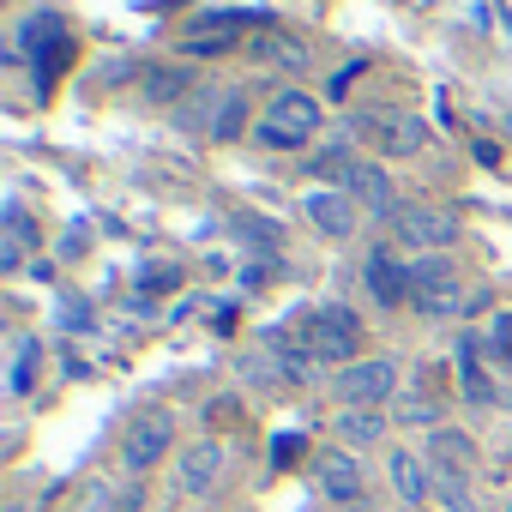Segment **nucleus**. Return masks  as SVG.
Instances as JSON below:
<instances>
[{"label":"nucleus","instance_id":"16","mask_svg":"<svg viewBox=\"0 0 512 512\" xmlns=\"http://www.w3.org/2000/svg\"><path fill=\"white\" fill-rule=\"evenodd\" d=\"M332 434L344 440V452H356V446H374V440H386V416H380V410H338Z\"/></svg>","mask_w":512,"mask_h":512},{"label":"nucleus","instance_id":"2","mask_svg":"<svg viewBox=\"0 0 512 512\" xmlns=\"http://www.w3.org/2000/svg\"><path fill=\"white\" fill-rule=\"evenodd\" d=\"M296 338L320 356V362H338V368H350V362H362V320L350 314V308H314L302 326H296Z\"/></svg>","mask_w":512,"mask_h":512},{"label":"nucleus","instance_id":"8","mask_svg":"<svg viewBox=\"0 0 512 512\" xmlns=\"http://www.w3.org/2000/svg\"><path fill=\"white\" fill-rule=\"evenodd\" d=\"M350 199H356V211H368V217H398L404 205H398V187H392V175H386V163H368V157H356V169L338 181Z\"/></svg>","mask_w":512,"mask_h":512},{"label":"nucleus","instance_id":"12","mask_svg":"<svg viewBox=\"0 0 512 512\" xmlns=\"http://www.w3.org/2000/svg\"><path fill=\"white\" fill-rule=\"evenodd\" d=\"M362 278H368V296H374L380 308H404V302H410V266H398V260H392V253H386V241L368 253Z\"/></svg>","mask_w":512,"mask_h":512},{"label":"nucleus","instance_id":"22","mask_svg":"<svg viewBox=\"0 0 512 512\" xmlns=\"http://www.w3.org/2000/svg\"><path fill=\"white\" fill-rule=\"evenodd\" d=\"M37 356H43V350H37V338H25V344H19V362H13V392H31V374H37Z\"/></svg>","mask_w":512,"mask_h":512},{"label":"nucleus","instance_id":"15","mask_svg":"<svg viewBox=\"0 0 512 512\" xmlns=\"http://www.w3.org/2000/svg\"><path fill=\"white\" fill-rule=\"evenodd\" d=\"M193 85H199L193 61H175V67H145V73H139V97H145V103H175V97H193Z\"/></svg>","mask_w":512,"mask_h":512},{"label":"nucleus","instance_id":"1","mask_svg":"<svg viewBox=\"0 0 512 512\" xmlns=\"http://www.w3.org/2000/svg\"><path fill=\"white\" fill-rule=\"evenodd\" d=\"M314 139H320V103L308 91H296V85H284L266 103V115L253 121V145L260 151H302Z\"/></svg>","mask_w":512,"mask_h":512},{"label":"nucleus","instance_id":"20","mask_svg":"<svg viewBox=\"0 0 512 512\" xmlns=\"http://www.w3.org/2000/svg\"><path fill=\"white\" fill-rule=\"evenodd\" d=\"M43 37H61V19H55V13H31V19L19 25V49H37Z\"/></svg>","mask_w":512,"mask_h":512},{"label":"nucleus","instance_id":"23","mask_svg":"<svg viewBox=\"0 0 512 512\" xmlns=\"http://www.w3.org/2000/svg\"><path fill=\"white\" fill-rule=\"evenodd\" d=\"M488 344H494V356L512 368V314H500V320H494V338H488Z\"/></svg>","mask_w":512,"mask_h":512},{"label":"nucleus","instance_id":"13","mask_svg":"<svg viewBox=\"0 0 512 512\" xmlns=\"http://www.w3.org/2000/svg\"><path fill=\"white\" fill-rule=\"evenodd\" d=\"M314 476H320V494H326V500H338L344 512H350V506H362V464H356V452H326Z\"/></svg>","mask_w":512,"mask_h":512},{"label":"nucleus","instance_id":"14","mask_svg":"<svg viewBox=\"0 0 512 512\" xmlns=\"http://www.w3.org/2000/svg\"><path fill=\"white\" fill-rule=\"evenodd\" d=\"M428 464H434V476H470L476 470V440L464 428H434L428 434Z\"/></svg>","mask_w":512,"mask_h":512},{"label":"nucleus","instance_id":"11","mask_svg":"<svg viewBox=\"0 0 512 512\" xmlns=\"http://www.w3.org/2000/svg\"><path fill=\"white\" fill-rule=\"evenodd\" d=\"M302 211L314 217V229H320L326 241H344V235L356 229V199H350L344 187H314V193H302Z\"/></svg>","mask_w":512,"mask_h":512},{"label":"nucleus","instance_id":"6","mask_svg":"<svg viewBox=\"0 0 512 512\" xmlns=\"http://www.w3.org/2000/svg\"><path fill=\"white\" fill-rule=\"evenodd\" d=\"M241 25H253V13H235V7H211V13H193L181 49L193 61H217V55H235L241 49Z\"/></svg>","mask_w":512,"mask_h":512},{"label":"nucleus","instance_id":"17","mask_svg":"<svg viewBox=\"0 0 512 512\" xmlns=\"http://www.w3.org/2000/svg\"><path fill=\"white\" fill-rule=\"evenodd\" d=\"M452 284H458V272H452L446 253H416V260H410V302L434 296V290H452Z\"/></svg>","mask_w":512,"mask_h":512},{"label":"nucleus","instance_id":"19","mask_svg":"<svg viewBox=\"0 0 512 512\" xmlns=\"http://www.w3.org/2000/svg\"><path fill=\"white\" fill-rule=\"evenodd\" d=\"M458 392H464L470 404H494V380H488L482 362H476V338L458 344Z\"/></svg>","mask_w":512,"mask_h":512},{"label":"nucleus","instance_id":"3","mask_svg":"<svg viewBox=\"0 0 512 512\" xmlns=\"http://www.w3.org/2000/svg\"><path fill=\"white\" fill-rule=\"evenodd\" d=\"M332 392L344 410H386L398 398V362L392 356H362L332 374Z\"/></svg>","mask_w":512,"mask_h":512},{"label":"nucleus","instance_id":"24","mask_svg":"<svg viewBox=\"0 0 512 512\" xmlns=\"http://www.w3.org/2000/svg\"><path fill=\"white\" fill-rule=\"evenodd\" d=\"M356 73H362V67H344V73H332V85H326V91H332V97H344V91H350V79H356Z\"/></svg>","mask_w":512,"mask_h":512},{"label":"nucleus","instance_id":"4","mask_svg":"<svg viewBox=\"0 0 512 512\" xmlns=\"http://www.w3.org/2000/svg\"><path fill=\"white\" fill-rule=\"evenodd\" d=\"M392 241L410 247V253H446L458 241V211H446V205H404L392 217Z\"/></svg>","mask_w":512,"mask_h":512},{"label":"nucleus","instance_id":"9","mask_svg":"<svg viewBox=\"0 0 512 512\" xmlns=\"http://www.w3.org/2000/svg\"><path fill=\"white\" fill-rule=\"evenodd\" d=\"M223 470H229V452H223L217 440H193V446L181 452V464H175V488L193 494V500H205V494L223 482Z\"/></svg>","mask_w":512,"mask_h":512},{"label":"nucleus","instance_id":"10","mask_svg":"<svg viewBox=\"0 0 512 512\" xmlns=\"http://www.w3.org/2000/svg\"><path fill=\"white\" fill-rule=\"evenodd\" d=\"M386 476H392V494H398L404 506H428V494H434V464H428L422 452L392 446V452H386Z\"/></svg>","mask_w":512,"mask_h":512},{"label":"nucleus","instance_id":"7","mask_svg":"<svg viewBox=\"0 0 512 512\" xmlns=\"http://www.w3.org/2000/svg\"><path fill=\"white\" fill-rule=\"evenodd\" d=\"M362 133L374 139L380 157H416V151H428V121L422 115H404V109H368L362 115Z\"/></svg>","mask_w":512,"mask_h":512},{"label":"nucleus","instance_id":"21","mask_svg":"<svg viewBox=\"0 0 512 512\" xmlns=\"http://www.w3.org/2000/svg\"><path fill=\"white\" fill-rule=\"evenodd\" d=\"M266 61H278V67L302 73V67H308V49H302L296 37H290V43H284V37H272V43H266Z\"/></svg>","mask_w":512,"mask_h":512},{"label":"nucleus","instance_id":"5","mask_svg":"<svg viewBox=\"0 0 512 512\" xmlns=\"http://www.w3.org/2000/svg\"><path fill=\"white\" fill-rule=\"evenodd\" d=\"M169 446H175V416H169V410H139V416L127 422V434H121V464H127L133 476H145L151 464L169 458Z\"/></svg>","mask_w":512,"mask_h":512},{"label":"nucleus","instance_id":"25","mask_svg":"<svg viewBox=\"0 0 512 512\" xmlns=\"http://www.w3.org/2000/svg\"><path fill=\"white\" fill-rule=\"evenodd\" d=\"M350 512H368V506H350Z\"/></svg>","mask_w":512,"mask_h":512},{"label":"nucleus","instance_id":"18","mask_svg":"<svg viewBox=\"0 0 512 512\" xmlns=\"http://www.w3.org/2000/svg\"><path fill=\"white\" fill-rule=\"evenodd\" d=\"M205 133H211V145H235V139L247 133V97H241V91H223Z\"/></svg>","mask_w":512,"mask_h":512}]
</instances>
